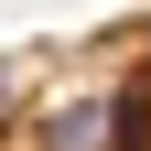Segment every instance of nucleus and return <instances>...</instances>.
<instances>
[{
  "mask_svg": "<svg viewBox=\"0 0 151 151\" xmlns=\"http://www.w3.org/2000/svg\"><path fill=\"white\" fill-rule=\"evenodd\" d=\"M140 129H151L140 97H65L32 119V151H140Z\"/></svg>",
  "mask_w": 151,
  "mask_h": 151,
  "instance_id": "f257e3e1",
  "label": "nucleus"
},
{
  "mask_svg": "<svg viewBox=\"0 0 151 151\" xmlns=\"http://www.w3.org/2000/svg\"><path fill=\"white\" fill-rule=\"evenodd\" d=\"M0 108H11V54H0Z\"/></svg>",
  "mask_w": 151,
  "mask_h": 151,
  "instance_id": "f03ea898",
  "label": "nucleus"
}]
</instances>
